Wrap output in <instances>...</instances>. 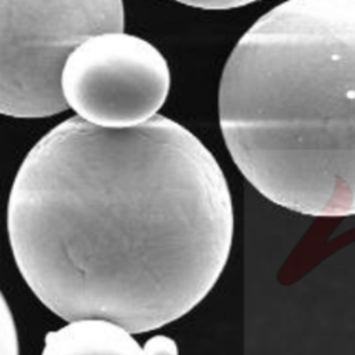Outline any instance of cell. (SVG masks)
Instances as JSON below:
<instances>
[{
    "label": "cell",
    "instance_id": "6da1fadb",
    "mask_svg": "<svg viewBox=\"0 0 355 355\" xmlns=\"http://www.w3.org/2000/svg\"><path fill=\"white\" fill-rule=\"evenodd\" d=\"M7 229L24 280L53 313L143 333L211 291L233 205L218 161L180 123L155 115L115 129L75 116L22 161Z\"/></svg>",
    "mask_w": 355,
    "mask_h": 355
},
{
    "label": "cell",
    "instance_id": "7a4b0ae2",
    "mask_svg": "<svg viewBox=\"0 0 355 355\" xmlns=\"http://www.w3.org/2000/svg\"><path fill=\"white\" fill-rule=\"evenodd\" d=\"M219 125L244 178L311 216L355 215V0H286L223 68Z\"/></svg>",
    "mask_w": 355,
    "mask_h": 355
},
{
    "label": "cell",
    "instance_id": "3957f363",
    "mask_svg": "<svg viewBox=\"0 0 355 355\" xmlns=\"http://www.w3.org/2000/svg\"><path fill=\"white\" fill-rule=\"evenodd\" d=\"M122 31V0H1V114L64 111L61 75L69 54L92 36Z\"/></svg>",
    "mask_w": 355,
    "mask_h": 355
},
{
    "label": "cell",
    "instance_id": "277c9868",
    "mask_svg": "<svg viewBox=\"0 0 355 355\" xmlns=\"http://www.w3.org/2000/svg\"><path fill=\"white\" fill-rule=\"evenodd\" d=\"M171 86L164 55L147 40L110 32L89 37L68 57L61 89L82 119L103 128H132L154 118Z\"/></svg>",
    "mask_w": 355,
    "mask_h": 355
},
{
    "label": "cell",
    "instance_id": "5b68a950",
    "mask_svg": "<svg viewBox=\"0 0 355 355\" xmlns=\"http://www.w3.org/2000/svg\"><path fill=\"white\" fill-rule=\"evenodd\" d=\"M42 355H144L122 326L103 319L75 320L49 331Z\"/></svg>",
    "mask_w": 355,
    "mask_h": 355
},
{
    "label": "cell",
    "instance_id": "8992f818",
    "mask_svg": "<svg viewBox=\"0 0 355 355\" xmlns=\"http://www.w3.org/2000/svg\"><path fill=\"white\" fill-rule=\"evenodd\" d=\"M144 355H178L176 343L166 336H154L143 347Z\"/></svg>",
    "mask_w": 355,
    "mask_h": 355
},
{
    "label": "cell",
    "instance_id": "52a82bcc",
    "mask_svg": "<svg viewBox=\"0 0 355 355\" xmlns=\"http://www.w3.org/2000/svg\"><path fill=\"white\" fill-rule=\"evenodd\" d=\"M176 1L186 4V6L205 8V10H227V8L247 6V4L258 1V0H176Z\"/></svg>",
    "mask_w": 355,
    "mask_h": 355
}]
</instances>
